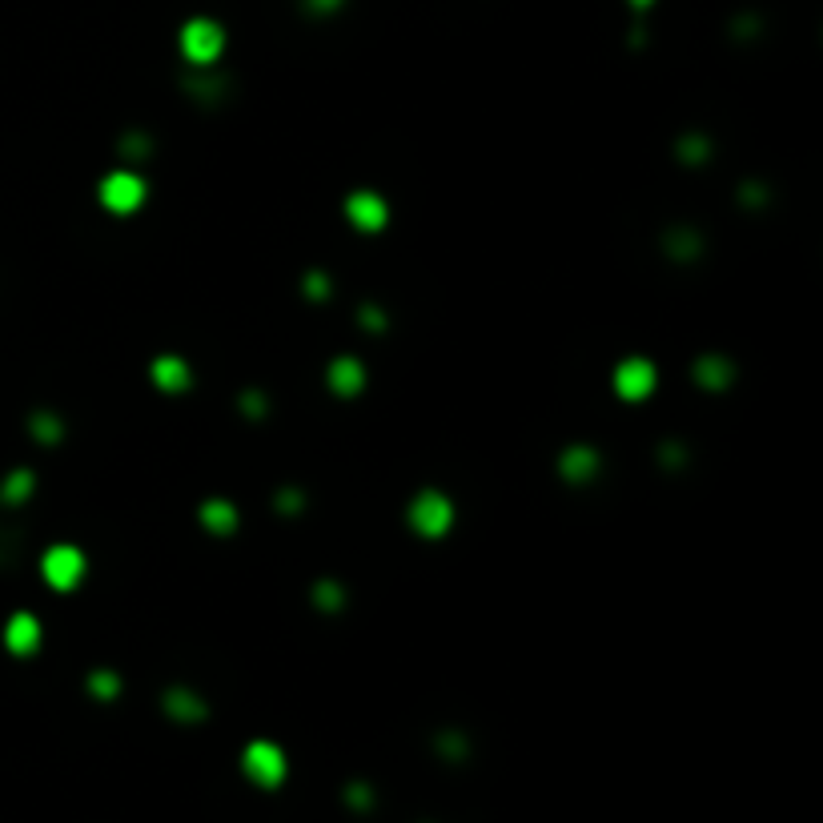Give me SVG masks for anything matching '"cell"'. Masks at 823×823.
<instances>
[{
    "label": "cell",
    "instance_id": "9",
    "mask_svg": "<svg viewBox=\"0 0 823 823\" xmlns=\"http://www.w3.org/2000/svg\"><path fill=\"white\" fill-rule=\"evenodd\" d=\"M326 382H330L334 394L350 398V394H358L366 386V366L358 358H334L330 370H326Z\"/></svg>",
    "mask_w": 823,
    "mask_h": 823
},
{
    "label": "cell",
    "instance_id": "16",
    "mask_svg": "<svg viewBox=\"0 0 823 823\" xmlns=\"http://www.w3.org/2000/svg\"><path fill=\"white\" fill-rule=\"evenodd\" d=\"M33 486H37L33 470H13V474L5 478V486H0V498H5L9 506H21V502L33 494Z\"/></svg>",
    "mask_w": 823,
    "mask_h": 823
},
{
    "label": "cell",
    "instance_id": "25",
    "mask_svg": "<svg viewBox=\"0 0 823 823\" xmlns=\"http://www.w3.org/2000/svg\"><path fill=\"white\" fill-rule=\"evenodd\" d=\"M362 326H366V330H386L382 310H370V306H366V310H362Z\"/></svg>",
    "mask_w": 823,
    "mask_h": 823
},
{
    "label": "cell",
    "instance_id": "14",
    "mask_svg": "<svg viewBox=\"0 0 823 823\" xmlns=\"http://www.w3.org/2000/svg\"><path fill=\"white\" fill-rule=\"evenodd\" d=\"M165 711H169L173 719H181V723H197V719H205V703H201L193 691H185V687L165 691Z\"/></svg>",
    "mask_w": 823,
    "mask_h": 823
},
{
    "label": "cell",
    "instance_id": "13",
    "mask_svg": "<svg viewBox=\"0 0 823 823\" xmlns=\"http://www.w3.org/2000/svg\"><path fill=\"white\" fill-rule=\"evenodd\" d=\"M201 526H205L209 534H217V538L233 534V530H237V506L225 502V498H209V502L201 506Z\"/></svg>",
    "mask_w": 823,
    "mask_h": 823
},
{
    "label": "cell",
    "instance_id": "2",
    "mask_svg": "<svg viewBox=\"0 0 823 823\" xmlns=\"http://www.w3.org/2000/svg\"><path fill=\"white\" fill-rule=\"evenodd\" d=\"M221 49H225V33H221L217 21L197 17V21H189V25L181 29V53H185L189 65L209 69V65L221 57Z\"/></svg>",
    "mask_w": 823,
    "mask_h": 823
},
{
    "label": "cell",
    "instance_id": "1",
    "mask_svg": "<svg viewBox=\"0 0 823 823\" xmlns=\"http://www.w3.org/2000/svg\"><path fill=\"white\" fill-rule=\"evenodd\" d=\"M410 526L422 534V538H442L450 526H454V502L442 494V490H422L414 494L410 502Z\"/></svg>",
    "mask_w": 823,
    "mask_h": 823
},
{
    "label": "cell",
    "instance_id": "24",
    "mask_svg": "<svg viewBox=\"0 0 823 823\" xmlns=\"http://www.w3.org/2000/svg\"><path fill=\"white\" fill-rule=\"evenodd\" d=\"M121 145L129 149V157H149V141L145 137H125Z\"/></svg>",
    "mask_w": 823,
    "mask_h": 823
},
{
    "label": "cell",
    "instance_id": "26",
    "mask_svg": "<svg viewBox=\"0 0 823 823\" xmlns=\"http://www.w3.org/2000/svg\"><path fill=\"white\" fill-rule=\"evenodd\" d=\"M342 5V0H310V9H318V13H334Z\"/></svg>",
    "mask_w": 823,
    "mask_h": 823
},
{
    "label": "cell",
    "instance_id": "22",
    "mask_svg": "<svg viewBox=\"0 0 823 823\" xmlns=\"http://www.w3.org/2000/svg\"><path fill=\"white\" fill-rule=\"evenodd\" d=\"M273 502H278V510H282V514H298L306 498H302L298 490H278V498H273Z\"/></svg>",
    "mask_w": 823,
    "mask_h": 823
},
{
    "label": "cell",
    "instance_id": "3",
    "mask_svg": "<svg viewBox=\"0 0 823 823\" xmlns=\"http://www.w3.org/2000/svg\"><path fill=\"white\" fill-rule=\"evenodd\" d=\"M145 197H149V185L133 169H117L101 181V205L109 213H137L145 205Z\"/></svg>",
    "mask_w": 823,
    "mask_h": 823
},
{
    "label": "cell",
    "instance_id": "11",
    "mask_svg": "<svg viewBox=\"0 0 823 823\" xmlns=\"http://www.w3.org/2000/svg\"><path fill=\"white\" fill-rule=\"evenodd\" d=\"M149 378H153V386H157V390L177 394V390H185V386H189V362H181L177 354H161V358L149 366Z\"/></svg>",
    "mask_w": 823,
    "mask_h": 823
},
{
    "label": "cell",
    "instance_id": "17",
    "mask_svg": "<svg viewBox=\"0 0 823 823\" xmlns=\"http://www.w3.org/2000/svg\"><path fill=\"white\" fill-rule=\"evenodd\" d=\"M699 233H691V229H675V233H667V249H671V257H695L699 253Z\"/></svg>",
    "mask_w": 823,
    "mask_h": 823
},
{
    "label": "cell",
    "instance_id": "7",
    "mask_svg": "<svg viewBox=\"0 0 823 823\" xmlns=\"http://www.w3.org/2000/svg\"><path fill=\"white\" fill-rule=\"evenodd\" d=\"M346 217H350L354 229L374 233V229H382V225L390 221V209H386V197H382V193H374V189H358V193L346 197Z\"/></svg>",
    "mask_w": 823,
    "mask_h": 823
},
{
    "label": "cell",
    "instance_id": "19",
    "mask_svg": "<svg viewBox=\"0 0 823 823\" xmlns=\"http://www.w3.org/2000/svg\"><path fill=\"white\" fill-rule=\"evenodd\" d=\"M314 603H318L322 611H342V607H346V591H342L338 583H318V587H314Z\"/></svg>",
    "mask_w": 823,
    "mask_h": 823
},
{
    "label": "cell",
    "instance_id": "12",
    "mask_svg": "<svg viewBox=\"0 0 823 823\" xmlns=\"http://www.w3.org/2000/svg\"><path fill=\"white\" fill-rule=\"evenodd\" d=\"M691 374H695V382H699L703 390H727V386L735 382V366H731L723 354H707V358H699Z\"/></svg>",
    "mask_w": 823,
    "mask_h": 823
},
{
    "label": "cell",
    "instance_id": "21",
    "mask_svg": "<svg viewBox=\"0 0 823 823\" xmlns=\"http://www.w3.org/2000/svg\"><path fill=\"white\" fill-rule=\"evenodd\" d=\"M306 294H310V298H318V302H322V298H330V278H326V273H318V269H314V273H306Z\"/></svg>",
    "mask_w": 823,
    "mask_h": 823
},
{
    "label": "cell",
    "instance_id": "8",
    "mask_svg": "<svg viewBox=\"0 0 823 823\" xmlns=\"http://www.w3.org/2000/svg\"><path fill=\"white\" fill-rule=\"evenodd\" d=\"M5 647H9L13 655H33V651L41 647V623H37V615L17 611V615L5 623Z\"/></svg>",
    "mask_w": 823,
    "mask_h": 823
},
{
    "label": "cell",
    "instance_id": "15",
    "mask_svg": "<svg viewBox=\"0 0 823 823\" xmlns=\"http://www.w3.org/2000/svg\"><path fill=\"white\" fill-rule=\"evenodd\" d=\"M29 430H33V438H37V442H45V446H57V442L65 438V422H61L53 410H33Z\"/></svg>",
    "mask_w": 823,
    "mask_h": 823
},
{
    "label": "cell",
    "instance_id": "4",
    "mask_svg": "<svg viewBox=\"0 0 823 823\" xmlns=\"http://www.w3.org/2000/svg\"><path fill=\"white\" fill-rule=\"evenodd\" d=\"M41 575L53 591H73L81 579H85V555L77 551V546L61 542V546H49V551L41 555Z\"/></svg>",
    "mask_w": 823,
    "mask_h": 823
},
{
    "label": "cell",
    "instance_id": "27",
    "mask_svg": "<svg viewBox=\"0 0 823 823\" xmlns=\"http://www.w3.org/2000/svg\"><path fill=\"white\" fill-rule=\"evenodd\" d=\"M631 5H635V9H647V5H651V0H631Z\"/></svg>",
    "mask_w": 823,
    "mask_h": 823
},
{
    "label": "cell",
    "instance_id": "5",
    "mask_svg": "<svg viewBox=\"0 0 823 823\" xmlns=\"http://www.w3.org/2000/svg\"><path fill=\"white\" fill-rule=\"evenodd\" d=\"M241 767H245V775H249L253 783H261V787H278V783L286 779V755H282V747H273V743H265V739H257V743L245 747Z\"/></svg>",
    "mask_w": 823,
    "mask_h": 823
},
{
    "label": "cell",
    "instance_id": "20",
    "mask_svg": "<svg viewBox=\"0 0 823 823\" xmlns=\"http://www.w3.org/2000/svg\"><path fill=\"white\" fill-rule=\"evenodd\" d=\"M89 691H93L97 699H117L121 679H117L113 671H93V675H89Z\"/></svg>",
    "mask_w": 823,
    "mask_h": 823
},
{
    "label": "cell",
    "instance_id": "23",
    "mask_svg": "<svg viewBox=\"0 0 823 823\" xmlns=\"http://www.w3.org/2000/svg\"><path fill=\"white\" fill-rule=\"evenodd\" d=\"M241 410H245L249 418H261V414H265V398H261L257 390H245V394H241Z\"/></svg>",
    "mask_w": 823,
    "mask_h": 823
},
{
    "label": "cell",
    "instance_id": "6",
    "mask_svg": "<svg viewBox=\"0 0 823 823\" xmlns=\"http://www.w3.org/2000/svg\"><path fill=\"white\" fill-rule=\"evenodd\" d=\"M655 382H659V370H655V362H647V358H623V362L615 366V394H619L623 402H643V398H651Z\"/></svg>",
    "mask_w": 823,
    "mask_h": 823
},
{
    "label": "cell",
    "instance_id": "10",
    "mask_svg": "<svg viewBox=\"0 0 823 823\" xmlns=\"http://www.w3.org/2000/svg\"><path fill=\"white\" fill-rule=\"evenodd\" d=\"M559 470H563V478L567 482H591L595 474H599V454L591 450V446H567L563 454H559Z\"/></svg>",
    "mask_w": 823,
    "mask_h": 823
},
{
    "label": "cell",
    "instance_id": "18",
    "mask_svg": "<svg viewBox=\"0 0 823 823\" xmlns=\"http://www.w3.org/2000/svg\"><path fill=\"white\" fill-rule=\"evenodd\" d=\"M679 157H683L687 165H699V161H707V157H711V145H707V137H699V133H687V137L679 141Z\"/></svg>",
    "mask_w": 823,
    "mask_h": 823
}]
</instances>
